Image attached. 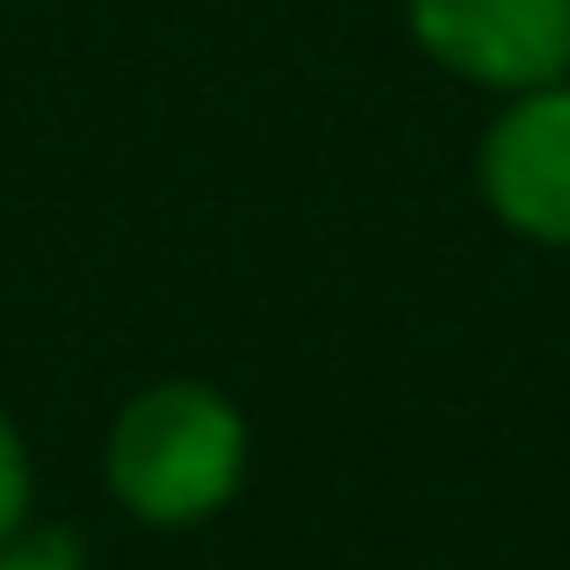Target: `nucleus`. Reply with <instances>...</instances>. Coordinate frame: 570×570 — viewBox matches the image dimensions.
Listing matches in <instances>:
<instances>
[{
    "mask_svg": "<svg viewBox=\"0 0 570 570\" xmlns=\"http://www.w3.org/2000/svg\"><path fill=\"white\" fill-rule=\"evenodd\" d=\"M0 570H95V563H87V542L72 528L29 520L22 534H8V542H0Z\"/></svg>",
    "mask_w": 570,
    "mask_h": 570,
    "instance_id": "5",
    "label": "nucleus"
},
{
    "mask_svg": "<svg viewBox=\"0 0 570 570\" xmlns=\"http://www.w3.org/2000/svg\"><path fill=\"white\" fill-rule=\"evenodd\" d=\"M253 476V419L209 376H159L116 404L101 433V484L116 513L153 534L209 528Z\"/></svg>",
    "mask_w": 570,
    "mask_h": 570,
    "instance_id": "1",
    "label": "nucleus"
},
{
    "mask_svg": "<svg viewBox=\"0 0 570 570\" xmlns=\"http://www.w3.org/2000/svg\"><path fill=\"white\" fill-rule=\"evenodd\" d=\"M29 520H37V455H29L14 412L0 404V542L22 534Z\"/></svg>",
    "mask_w": 570,
    "mask_h": 570,
    "instance_id": "4",
    "label": "nucleus"
},
{
    "mask_svg": "<svg viewBox=\"0 0 570 570\" xmlns=\"http://www.w3.org/2000/svg\"><path fill=\"white\" fill-rule=\"evenodd\" d=\"M404 37L433 72L491 101L570 80V0H404Z\"/></svg>",
    "mask_w": 570,
    "mask_h": 570,
    "instance_id": "2",
    "label": "nucleus"
},
{
    "mask_svg": "<svg viewBox=\"0 0 570 570\" xmlns=\"http://www.w3.org/2000/svg\"><path fill=\"white\" fill-rule=\"evenodd\" d=\"M470 174L484 217L505 238L534 253H570V80L499 101Z\"/></svg>",
    "mask_w": 570,
    "mask_h": 570,
    "instance_id": "3",
    "label": "nucleus"
}]
</instances>
